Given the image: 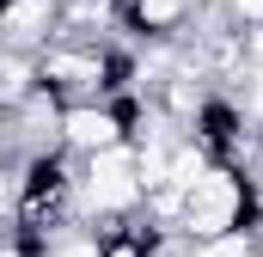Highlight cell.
Segmentation results:
<instances>
[{"label": "cell", "instance_id": "obj_1", "mask_svg": "<svg viewBox=\"0 0 263 257\" xmlns=\"http://www.w3.org/2000/svg\"><path fill=\"white\" fill-rule=\"evenodd\" d=\"M239 227H251V184H245V172L214 166L196 190L184 196V227L178 233L190 245H202V239H220V233H239Z\"/></svg>", "mask_w": 263, "mask_h": 257}, {"label": "cell", "instance_id": "obj_4", "mask_svg": "<svg viewBox=\"0 0 263 257\" xmlns=\"http://www.w3.org/2000/svg\"><path fill=\"white\" fill-rule=\"evenodd\" d=\"M190 257H257V239H251V227H239V233H220V239L190 245Z\"/></svg>", "mask_w": 263, "mask_h": 257}, {"label": "cell", "instance_id": "obj_5", "mask_svg": "<svg viewBox=\"0 0 263 257\" xmlns=\"http://www.w3.org/2000/svg\"><path fill=\"white\" fill-rule=\"evenodd\" d=\"M12 221H18V166L0 159V227H12Z\"/></svg>", "mask_w": 263, "mask_h": 257}, {"label": "cell", "instance_id": "obj_6", "mask_svg": "<svg viewBox=\"0 0 263 257\" xmlns=\"http://www.w3.org/2000/svg\"><path fill=\"white\" fill-rule=\"evenodd\" d=\"M227 19L239 31H251V25H263V0H227Z\"/></svg>", "mask_w": 263, "mask_h": 257}, {"label": "cell", "instance_id": "obj_3", "mask_svg": "<svg viewBox=\"0 0 263 257\" xmlns=\"http://www.w3.org/2000/svg\"><path fill=\"white\" fill-rule=\"evenodd\" d=\"M214 166H220V159H214V153L202 147L196 135H178V141H172V159H165V190L190 196V190L202 184V178L214 172Z\"/></svg>", "mask_w": 263, "mask_h": 257}, {"label": "cell", "instance_id": "obj_2", "mask_svg": "<svg viewBox=\"0 0 263 257\" xmlns=\"http://www.w3.org/2000/svg\"><path fill=\"white\" fill-rule=\"evenodd\" d=\"M196 0H123V31L135 43H184Z\"/></svg>", "mask_w": 263, "mask_h": 257}, {"label": "cell", "instance_id": "obj_7", "mask_svg": "<svg viewBox=\"0 0 263 257\" xmlns=\"http://www.w3.org/2000/svg\"><path fill=\"white\" fill-rule=\"evenodd\" d=\"M239 56H245V67H263V25L239 31Z\"/></svg>", "mask_w": 263, "mask_h": 257}]
</instances>
